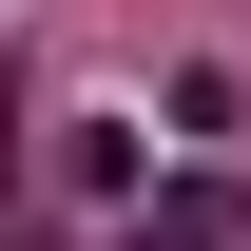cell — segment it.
I'll list each match as a JSON object with an SVG mask.
<instances>
[{"instance_id":"cell-2","label":"cell","mask_w":251,"mask_h":251,"mask_svg":"<svg viewBox=\"0 0 251 251\" xmlns=\"http://www.w3.org/2000/svg\"><path fill=\"white\" fill-rule=\"evenodd\" d=\"M39 174H58L77 213H116V193H155V174H135V135H116V116H77V135H58V155H39Z\"/></svg>"},{"instance_id":"cell-1","label":"cell","mask_w":251,"mask_h":251,"mask_svg":"<svg viewBox=\"0 0 251 251\" xmlns=\"http://www.w3.org/2000/svg\"><path fill=\"white\" fill-rule=\"evenodd\" d=\"M116 251H251V193H232V174H155V193L116 213Z\"/></svg>"}]
</instances>
